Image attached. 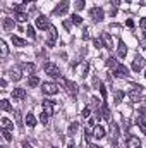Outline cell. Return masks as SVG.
Returning <instances> with one entry per match:
<instances>
[{
  "label": "cell",
  "mask_w": 146,
  "mask_h": 148,
  "mask_svg": "<svg viewBox=\"0 0 146 148\" xmlns=\"http://www.w3.org/2000/svg\"><path fill=\"white\" fill-rule=\"evenodd\" d=\"M117 53H119V57L120 59H124L126 55H127V45L122 41V40H119V47H117Z\"/></svg>",
  "instance_id": "obj_12"
},
{
  "label": "cell",
  "mask_w": 146,
  "mask_h": 148,
  "mask_svg": "<svg viewBox=\"0 0 146 148\" xmlns=\"http://www.w3.org/2000/svg\"><path fill=\"white\" fill-rule=\"evenodd\" d=\"M64 28H65L67 31H71V28H72V21H64Z\"/></svg>",
  "instance_id": "obj_39"
},
{
  "label": "cell",
  "mask_w": 146,
  "mask_h": 148,
  "mask_svg": "<svg viewBox=\"0 0 146 148\" xmlns=\"http://www.w3.org/2000/svg\"><path fill=\"white\" fill-rule=\"evenodd\" d=\"M110 3H112V5H113V7H117V5H119V3H120V0H110Z\"/></svg>",
  "instance_id": "obj_44"
},
{
  "label": "cell",
  "mask_w": 146,
  "mask_h": 148,
  "mask_svg": "<svg viewBox=\"0 0 146 148\" xmlns=\"http://www.w3.org/2000/svg\"><path fill=\"white\" fill-rule=\"evenodd\" d=\"M26 33H28V36H29V38H36L35 28H33V26H29V24H28V28H26Z\"/></svg>",
  "instance_id": "obj_33"
},
{
  "label": "cell",
  "mask_w": 146,
  "mask_h": 148,
  "mask_svg": "<svg viewBox=\"0 0 146 148\" xmlns=\"http://www.w3.org/2000/svg\"><path fill=\"white\" fill-rule=\"evenodd\" d=\"M136 122H138V126L141 127V131L146 134V122H145V119H143V117H138V119H136Z\"/></svg>",
  "instance_id": "obj_29"
},
{
  "label": "cell",
  "mask_w": 146,
  "mask_h": 148,
  "mask_svg": "<svg viewBox=\"0 0 146 148\" xmlns=\"http://www.w3.org/2000/svg\"><path fill=\"white\" fill-rule=\"evenodd\" d=\"M143 67H145V59L141 55H136L134 60H132V71L139 73V71H143Z\"/></svg>",
  "instance_id": "obj_5"
},
{
  "label": "cell",
  "mask_w": 146,
  "mask_h": 148,
  "mask_svg": "<svg viewBox=\"0 0 146 148\" xmlns=\"http://www.w3.org/2000/svg\"><path fill=\"white\" fill-rule=\"evenodd\" d=\"M67 148H74V141H72V140H71V141L67 143Z\"/></svg>",
  "instance_id": "obj_46"
},
{
  "label": "cell",
  "mask_w": 146,
  "mask_h": 148,
  "mask_svg": "<svg viewBox=\"0 0 146 148\" xmlns=\"http://www.w3.org/2000/svg\"><path fill=\"white\" fill-rule=\"evenodd\" d=\"M89 140H91V129L88 127L86 129V143H89Z\"/></svg>",
  "instance_id": "obj_42"
},
{
  "label": "cell",
  "mask_w": 146,
  "mask_h": 148,
  "mask_svg": "<svg viewBox=\"0 0 146 148\" xmlns=\"http://www.w3.org/2000/svg\"><path fill=\"white\" fill-rule=\"evenodd\" d=\"M95 47H96V48H102V47H103L102 38H95Z\"/></svg>",
  "instance_id": "obj_38"
},
{
  "label": "cell",
  "mask_w": 146,
  "mask_h": 148,
  "mask_svg": "<svg viewBox=\"0 0 146 148\" xmlns=\"http://www.w3.org/2000/svg\"><path fill=\"white\" fill-rule=\"evenodd\" d=\"M0 86H2V88H5V86H7V81H5V79H2V81H0Z\"/></svg>",
  "instance_id": "obj_45"
},
{
  "label": "cell",
  "mask_w": 146,
  "mask_h": 148,
  "mask_svg": "<svg viewBox=\"0 0 146 148\" xmlns=\"http://www.w3.org/2000/svg\"><path fill=\"white\" fill-rule=\"evenodd\" d=\"M40 121H41V124H48V114L43 112V114L40 115Z\"/></svg>",
  "instance_id": "obj_36"
},
{
  "label": "cell",
  "mask_w": 146,
  "mask_h": 148,
  "mask_svg": "<svg viewBox=\"0 0 146 148\" xmlns=\"http://www.w3.org/2000/svg\"><path fill=\"white\" fill-rule=\"evenodd\" d=\"M105 64H107V67H110V69H115V67H117V66H119V64H117V60H115V59H113V57H108V59H107V62H105Z\"/></svg>",
  "instance_id": "obj_27"
},
{
  "label": "cell",
  "mask_w": 146,
  "mask_h": 148,
  "mask_svg": "<svg viewBox=\"0 0 146 148\" xmlns=\"http://www.w3.org/2000/svg\"><path fill=\"white\" fill-rule=\"evenodd\" d=\"M16 19H17L19 23H26V21H28V14H24V12H16Z\"/></svg>",
  "instance_id": "obj_26"
},
{
  "label": "cell",
  "mask_w": 146,
  "mask_h": 148,
  "mask_svg": "<svg viewBox=\"0 0 146 148\" xmlns=\"http://www.w3.org/2000/svg\"><path fill=\"white\" fill-rule=\"evenodd\" d=\"M113 74H115L117 77H127V76H129V67H126L124 64H119V66L113 69Z\"/></svg>",
  "instance_id": "obj_7"
},
{
  "label": "cell",
  "mask_w": 146,
  "mask_h": 148,
  "mask_svg": "<svg viewBox=\"0 0 146 148\" xmlns=\"http://www.w3.org/2000/svg\"><path fill=\"white\" fill-rule=\"evenodd\" d=\"M36 28H40V29H50L52 24H50V21L45 16H38L36 17Z\"/></svg>",
  "instance_id": "obj_6"
},
{
  "label": "cell",
  "mask_w": 146,
  "mask_h": 148,
  "mask_svg": "<svg viewBox=\"0 0 146 148\" xmlns=\"http://www.w3.org/2000/svg\"><path fill=\"white\" fill-rule=\"evenodd\" d=\"M41 91L45 93V95H57L59 93V86L55 84V83H41Z\"/></svg>",
  "instance_id": "obj_1"
},
{
  "label": "cell",
  "mask_w": 146,
  "mask_h": 148,
  "mask_svg": "<svg viewBox=\"0 0 146 148\" xmlns=\"http://www.w3.org/2000/svg\"><path fill=\"white\" fill-rule=\"evenodd\" d=\"M89 16H91V19L93 21H96V23H100V21H103V9L102 7H93L91 10H89Z\"/></svg>",
  "instance_id": "obj_4"
},
{
  "label": "cell",
  "mask_w": 146,
  "mask_h": 148,
  "mask_svg": "<svg viewBox=\"0 0 146 148\" xmlns=\"http://www.w3.org/2000/svg\"><path fill=\"white\" fill-rule=\"evenodd\" d=\"M10 77H12L14 81H19V79H21V74L16 73V71H12V73H10Z\"/></svg>",
  "instance_id": "obj_37"
},
{
  "label": "cell",
  "mask_w": 146,
  "mask_h": 148,
  "mask_svg": "<svg viewBox=\"0 0 146 148\" xmlns=\"http://www.w3.org/2000/svg\"><path fill=\"white\" fill-rule=\"evenodd\" d=\"M126 145H127V148H141V141L136 136H129Z\"/></svg>",
  "instance_id": "obj_13"
},
{
  "label": "cell",
  "mask_w": 146,
  "mask_h": 148,
  "mask_svg": "<svg viewBox=\"0 0 146 148\" xmlns=\"http://www.w3.org/2000/svg\"><path fill=\"white\" fill-rule=\"evenodd\" d=\"M141 90H143V88L138 84V86H134V90L129 93V97H131V100H132V102H138V100H139V93H141Z\"/></svg>",
  "instance_id": "obj_16"
},
{
  "label": "cell",
  "mask_w": 146,
  "mask_h": 148,
  "mask_svg": "<svg viewBox=\"0 0 146 148\" xmlns=\"http://www.w3.org/2000/svg\"><path fill=\"white\" fill-rule=\"evenodd\" d=\"M0 47H2V57H5V55H7V52H9V50H7V43L2 40V41H0Z\"/></svg>",
  "instance_id": "obj_35"
},
{
  "label": "cell",
  "mask_w": 146,
  "mask_h": 148,
  "mask_svg": "<svg viewBox=\"0 0 146 148\" xmlns=\"http://www.w3.org/2000/svg\"><path fill=\"white\" fill-rule=\"evenodd\" d=\"M38 84H40V77L35 76V74H31V76L28 77V86H29V88H36Z\"/></svg>",
  "instance_id": "obj_18"
},
{
  "label": "cell",
  "mask_w": 146,
  "mask_h": 148,
  "mask_svg": "<svg viewBox=\"0 0 146 148\" xmlns=\"http://www.w3.org/2000/svg\"><path fill=\"white\" fill-rule=\"evenodd\" d=\"M65 86H67V93H71L72 97L77 95V84L72 83V81H65Z\"/></svg>",
  "instance_id": "obj_17"
},
{
  "label": "cell",
  "mask_w": 146,
  "mask_h": 148,
  "mask_svg": "<svg viewBox=\"0 0 146 148\" xmlns=\"http://www.w3.org/2000/svg\"><path fill=\"white\" fill-rule=\"evenodd\" d=\"M71 21H72V24H83V19H81L77 14H72V16H71Z\"/></svg>",
  "instance_id": "obj_34"
},
{
  "label": "cell",
  "mask_w": 146,
  "mask_h": 148,
  "mask_svg": "<svg viewBox=\"0 0 146 148\" xmlns=\"http://www.w3.org/2000/svg\"><path fill=\"white\" fill-rule=\"evenodd\" d=\"M139 24H141V28H143V29H146V17L141 19V23H139Z\"/></svg>",
  "instance_id": "obj_43"
},
{
  "label": "cell",
  "mask_w": 146,
  "mask_h": 148,
  "mask_svg": "<svg viewBox=\"0 0 146 148\" xmlns=\"http://www.w3.org/2000/svg\"><path fill=\"white\" fill-rule=\"evenodd\" d=\"M12 98H14V100H24V98H26V90H24V88H14Z\"/></svg>",
  "instance_id": "obj_8"
},
{
  "label": "cell",
  "mask_w": 146,
  "mask_h": 148,
  "mask_svg": "<svg viewBox=\"0 0 146 148\" xmlns=\"http://www.w3.org/2000/svg\"><path fill=\"white\" fill-rule=\"evenodd\" d=\"M0 109H2L3 112H10V110H12V107H10L9 100H5V98H3V100L0 102Z\"/></svg>",
  "instance_id": "obj_24"
},
{
  "label": "cell",
  "mask_w": 146,
  "mask_h": 148,
  "mask_svg": "<svg viewBox=\"0 0 146 148\" xmlns=\"http://www.w3.org/2000/svg\"><path fill=\"white\" fill-rule=\"evenodd\" d=\"M67 10H69V0H60L53 9V16H64Z\"/></svg>",
  "instance_id": "obj_2"
},
{
  "label": "cell",
  "mask_w": 146,
  "mask_h": 148,
  "mask_svg": "<svg viewBox=\"0 0 146 148\" xmlns=\"http://www.w3.org/2000/svg\"><path fill=\"white\" fill-rule=\"evenodd\" d=\"M0 124H2V127H3V129H14V122H10V121H9V119H5V117L0 121Z\"/></svg>",
  "instance_id": "obj_22"
},
{
  "label": "cell",
  "mask_w": 146,
  "mask_h": 148,
  "mask_svg": "<svg viewBox=\"0 0 146 148\" xmlns=\"http://www.w3.org/2000/svg\"><path fill=\"white\" fill-rule=\"evenodd\" d=\"M88 71H89V64L84 62V66H83V69H81V77H88Z\"/></svg>",
  "instance_id": "obj_30"
},
{
  "label": "cell",
  "mask_w": 146,
  "mask_h": 148,
  "mask_svg": "<svg viewBox=\"0 0 146 148\" xmlns=\"http://www.w3.org/2000/svg\"><path fill=\"white\" fill-rule=\"evenodd\" d=\"M2 26H3V29H5V31H12V29L16 28V23H14V19L5 17V19H3V23H2Z\"/></svg>",
  "instance_id": "obj_15"
},
{
  "label": "cell",
  "mask_w": 146,
  "mask_h": 148,
  "mask_svg": "<svg viewBox=\"0 0 146 148\" xmlns=\"http://www.w3.org/2000/svg\"><path fill=\"white\" fill-rule=\"evenodd\" d=\"M77 127H79V124H77V122H72V124L69 126V134H71V136L77 133Z\"/></svg>",
  "instance_id": "obj_32"
},
{
  "label": "cell",
  "mask_w": 146,
  "mask_h": 148,
  "mask_svg": "<svg viewBox=\"0 0 146 148\" xmlns=\"http://www.w3.org/2000/svg\"><path fill=\"white\" fill-rule=\"evenodd\" d=\"M122 100H124V91H115V97H113V102L119 105V103H122Z\"/></svg>",
  "instance_id": "obj_25"
},
{
  "label": "cell",
  "mask_w": 146,
  "mask_h": 148,
  "mask_svg": "<svg viewBox=\"0 0 146 148\" xmlns=\"http://www.w3.org/2000/svg\"><path fill=\"white\" fill-rule=\"evenodd\" d=\"M24 121H26V124H28L29 127H35V126H36V119H35V115H33V114H28Z\"/></svg>",
  "instance_id": "obj_20"
},
{
  "label": "cell",
  "mask_w": 146,
  "mask_h": 148,
  "mask_svg": "<svg viewBox=\"0 0 146 148\" xmlns=\"http://www.w3.org/2000/svg\"><path fill=\"white\" fill-rule=\"evenodd\" d=\"M12 43L16 47H26V40H23V38H19V36H12Z\"/></svg>",
  "instance_id": "obj_23"
},
{
  "label": "cell",
  "mask_w": 146,
  "mask_h": 148,
  "mask_svg": "<svg viewBox=\"0 0 146 148\" xmlns=\"http://www.w3.org/2000/svg\"><path fill=\"white\" fill-rule=\"evenodd\" d=\"M100 91H102V97H103V98H107V88H105L103 84H100Z\"/></svg>",
  "instance_id": "obj_41"
},
{
  "label": "cell",
  "mask_w": 146,
  "mask_h": 148,
  "mask_svg": "<svg viewBox=\"0 0 146 148\" xmlns=\"http://www.w3.org/2000/svg\"><path fill=\"white\" fill-rule=\"evenodd\" d=\"M2 136L5 138V141H12V134L9 133V129H3L2 127Z\"/></svg>",
  "instance_id": "obj_31"
},
{
  "label": "cell",
  "mask_w": 146,
  "mask_h": 148,
  "mask_svg": "<svg viewBox=\"0 0 146 148\" xmlns=\"http://www.w3.org/2000/svg\"><path fill=\"white\" fill-rule=\"evenodd\" d=\"M93 136H95L96 140H102V138L105 136V127L100 126V124H96V126L93 127Z\"/></svg>",
  "instance_id": "obj_9"
},
{
  "label": "cell",
  "mask_w": 146,
  "mask_h": 148,
  "mask_svg": "<svg viewBox=\"0 0 146 148\" xmlns=\"http://www.w3.org/2000/svg\"><path fill=\"white\" fill-rule=\"evenodd\" d=\"M43 69H45V73L48 74L50 77H60V69H59L53 62H46Z\"/></svg>",
  "instance_id": "obj_3"
},
{
  "label": "cell",
  "mask_w": 146,
  "mask_h": 148,
  "mask_svg": "<svg viewBox=\"0 0 146 148\" xmlns=\"http://www.w3.org/2000/svg\"><path fill=\"white\" fill-rule=\"evenodd\" d=\"M145 77H146V71H145Z\"/></svg>",
  "instance_id": "obj_50"
},
{
  "label": "cell",
  "mask_w": 146,
  "mask_h": 148,
  "mask_svg": "<svg viewBox=\"0 0 146 148\" xmlns=\"http://www.w3.org/2000/svg\"><path fill=\"white\" fill-rule=\"evenodd\" d=\"M102 41H103V47H107V48H113V40L110 36L108 33H102Z\"/></svg>",
  "instance_id": "obj_14"
},
{
  "label": "cell",
  "mask_w": 146,
  "mask_h": 148,
  "mask_svg": "<svg viewBox=\"0 0 146 148\" xmlns=\"http://www.w3.org/2000/svg\"><path fill=\"white\" fill-rule=\"evenodd\" d=\"M89 148H100V147H98V145H91Z\"/></svg>",
  "instance_id": "obj_48"
},
{
  "label": "cell",
  "mask_w": 146,
  "mask_h": 148,
  "mask_svg": "<svg viewBox=\"0 0 146 148\" xmlns=\"http://www.w3.org/2000/svg\"><path fill=\"white\" fill-rule=\"evenodd\" d=\"M53 110H55L53 102H52V100H43V112H45V114H48V115H52Z\"/></svg>",
  "instance_id": "obj_10"
},
{
  "label": "cell",
  "mask_w": 146,
  "mask_h": 148,
  "mask_svg": "<svg viewBox=\"0 0 146 148\" xmlns=\"http://www.w3.org/2000/svg\"><path fill=\"white\" fill-rule=\"evenodd\" d=\"M21 69H23L26 74H29V76H31V74L35 73V69H36V67H35V64H21Z\"/></svg>",
  "instance_id": "obj_19"
},
{
  "label": "cell",
  "mask_w": 146,
  "mask_h": 148,
  "mask_svg": "<svg viewBox=\"0 0 146 148\" xmlns=\"http://www.w3.org/2000/svg\"><path fill=\"white\" fill-rule=\"evenodd\" d=\"M89 112H91L89 107H84V109H83V117H89Z\"/></svg>",
  "instance_id": "obj_40"
},
{
  "label": "cell",
  "mask_w": 146,
  "mask_h": 148,
  "mask_svg": "<svg viewBox=\"0 0 146 148\" xmlns=\"http://www.w3.org/2000/svg\"><path fill=\"white\" fill-rule=\"evenodd\" d=\"M57 38H59V33H57V28L55 26H52L50 28V38H48V47H53V43L57 41Z\"/></svg>",
  "instance_id": "obj_11"
},
{
  "label": "cell",
  "mask_w": 146,
  "mask_h": 148,
  "mask_svg": "<svg viewBox=\"0 0 146 148\" xmlns=\"http://www.w3.org/2000/svg\"><path fill=\"white\" fill-rule=\"evenodd\" d=\"M143 36H145V38H146V29H145V33H143Z\"/></svg>",
  "instance_id": "obj_49"
},
{
  "label": "cell",
  "mask_w": 146,
  "mask_h": 148,
  "mask_svg": "<svg viewBox=\"0 0 146 148\" xmlns=\"http://www.w3.org/2000/svg\"><path fill=\"white\" fill-rule=\"evenodd\" d=\"M23 148H31V145H28V143H23Z\"/></svg>",
  "instance_id": "obj_47"
},
{
  "label": "cell",
  "mask_w": 146,
  "mask_h": 148,
  "mask_svg": "<svg viewBox=\"0 0 146 148\" xmlns=\"http://www.w3.org/2000/svg\"><path fill=\"white\" fill-rule=\"evenodd\" d=\"M102 112H103V117L108 121V122H112V114H110V109L107 103H103V107H102Z\"/></svg>",
  "instance_id": "obj_21"
},
{
  "label": "cell",
  "mask_w": 146,
  "mask_h": 148,
  "mask_svg": "<svg viewBox=\"0 0 146 148\" xmlns=\"http://www.w3.org/2000/svg\"><path fill=\"white\" fill-rule=\"evenodd\" d=\"M84 5H86V0H76L74 9H76V10H83V9H84Z\"/></svg>",
  "instance_id": "obj_28"
}]
</instances>
